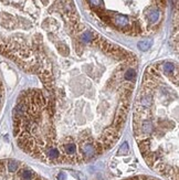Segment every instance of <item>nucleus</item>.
Segmentation results:
<instances>
[{
	"label": "nucleus",
	"instance_id": "obj_2",
	"mask_svg": "<svg viewBox=\"0 0 179 180\" xmlns=\"http://www.w3.org/2000/svg\"><path fill=\"white\" fill-rule=\"evenodd\" d=\"M0 180H48L24 162L16 159L0 160Z\"/></svg>",
	"mask_w": 179,
	"mask_h": 180
},
{
	"label": "nucleus",
	"instance_id": "obj_6",
	"mask_svg": "<svg viewBox=\"0 0 179 180\" xmlns=\"http://www.w3.org/2000/svg\"><path fill=\"white\" fill-rule=\"evenodd\" d=\"M124 180H159V179L154 177H149V176H135V177L127 178V179H124Z\"/></svg>",
	"mask_w": 179,
	"mask_h": 180
},
{
	"label": "nucleus",
	"instance_id": "obj_1",
	"mask_svg": "<svg viewBox=\"0 0 179 180\" xmlns=\"http://www.w3.org/2000/svg\"><path fill=\"white\" fill-rule=\"evenodd\" d=\"M149 74L144 76L135 104L134 136L148 167L166 179L178 180V116L167 112L178 101V92L164 84L157 71Z\"/></svg>",
	"mask_w": 179,
	"mask_h": 180
},
{
	"label": "nucleus",
	"instance_id": "obj_5",
	"mask_svg": "<svg viewBox=\"0 0 179 180\" xmlns=\"http://www.w3.org/2000/svg\"><path fill=\"white\" fill-rule=\"evenodd\" d=\"M152 44H153V41H152V40H145V41L138 42V48L142 51H147L148 49L152 47Z\"/></svg>",
	"mask_w": 179,
	"mask_h": 180
},
{
	"label": "nucleus",
	"instance_id": "obj_3",
	"mask_svg": "<svg viewBox=\"0 0 179 180\" xmlns=\"http://www.w3.org/2000/svg\"><path fill=\"white\" fill-rule=\"evenodd\" d=\"M114 22H115V23L117 24V26H121V27H125V26H127V24L129 23L128 19H127L126 17L119 16V14L115 16V19H114Z\"/></svg>",
	"mask_w": 179,
	"mask_h": 180
},
{
	"label": "nucleus",
	"instance_id": "obj_7",
	"mask_svg": "<svg viewBox=\"0 0 179 180\" xmlns=\"http://www.w3.org/2000/svg\"><path fill=\"white\" fill-rule=\"evenodd\" d=\"M90 2L92 3V5H94V6H98V5L102 3V1H101V0H90Z\"/></svg>",
	"mask_w": 179,
	"mask_h": 180
},
{
	"label": "nucleus",
	"instance_id": "obj_4",
	"mask_svg": "<svg viewBox=\"0 0 179 180\" xmlns=\"http://www.w3.org/2000/svg\"><path fill=\"white\" fill-rule=\"evenodd\" d=\"M148 19H149V21L152 22V23L157 22L158 19H159V11L156 10V9H153V10L148 13Z\"/></svg>",
	"mask_w": 179,
	"mask_h": 180
}]
</instances>
